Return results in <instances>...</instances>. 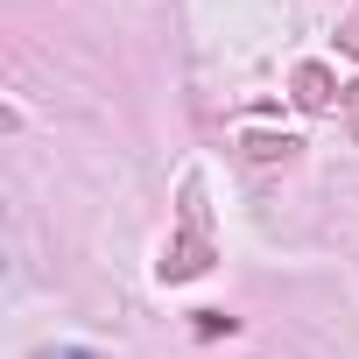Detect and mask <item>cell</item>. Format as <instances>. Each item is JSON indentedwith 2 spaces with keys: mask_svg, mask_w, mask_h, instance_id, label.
Returning a JSON list of instances; mask_svg holds the SVG:
<instances>
[{
  "mask_svg": "<svg viewBox=\"0 0 359 359\" xmlns=\"http://www.w3.org/2000/svg\"><path fill=\"white\" fill-rule=\"evenodd\" d=\"M184 240H176L169 254H162V282H191V275H205L212 268V240H205V212H198V184L184 191Z\"/></svg>",
  "mask_w": 359,
  "mask_h": 359,
  "instance_id": "obj_1",
  "label": "cell"
},
{
  "mask_svg": "<svg viewBox=\"0 0 359 359\" xmlns=\"http://www.w3.org/2000/svg\"><path fill=\"white\" fill-rule=\"evenodd\" d=\"M240 148H247L254 162H289V155H296V141H289V134H247Z\"/></svg>",
  "mask_w": 359,
  "mask_h": 359,
  "instance_id": "obj_3",
  "label": "cell"
},
{
  "mask_svg": "<svg viewBox=\"0 0 359 359\" xmlns=\"http://www.w3.org/2000/svg\"><path fill=\"white\" fill-rule=\"evenodd\" d=\"M64 359H92V352H64Z\"/></svg>",
  "mask_w": 359,
  "mask_h": 359,
  "instance_id": "obj_6",
  "label": "cell"
},
{
  "mask_svg": "<svg viewBox=\"0 0 359 359\" xmlns=\"http://www.w3.org/2000/svg\"><path fill=\"white\" fill-rule=\"evenodd\" d=\"M331 92H338V85H331V71H324V64H303V71H296V106H303V113H324V106H331Z\"/></svg>",
  "mask_w": 359,
  "mask_h": 359,
  "instance_id": "obj_2",
  "label": "cell"
},
{
  "mask_svg": "<svg viewBox=\"0 0 359 359\" xmlns=\"http://www.w3.org/2000/svg\"><path fill=\"white\" fill-rule=\"evenodd\" d=\"M338 99H345V106H352V134H359V85H345V92H338Z\"/></svg>",
  "mask_w": 359,
  "mask_h": 359,
  "instance_id": "obj_5",
  "label": "cell"
},
{
  "mask_svg": "<svg viewBox=\"0 0 359 359\" xmlns=\"http://www.w3.org/2000/svg\"><path fill=\"white\" fill-rule=\"evenodd\" d=\"M338 43H345V50H359V8H352V22L338 29Z\"/></svg>",
  "mask_w": 359,
  "mask_h": 359,
  "instance_id": "obj_4",
  "label": "cell"
}]
</instances>
